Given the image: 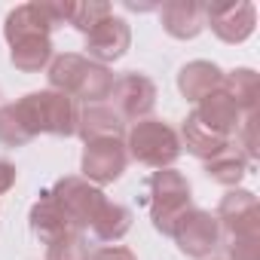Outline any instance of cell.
Segmentation results:
<instances>
[{
    "instance_id": "obj_7",
    "label": "cell",
    "mask_w": 260,
    "mask_h": 260,
    "mask_svg": "<svg viewBox=\"0 0 260 260\" xmlns=\"http://www.w3.org/2000/svg\"><path fill=\"white\" fill-rule=\"evenodd\" d=\"M110 98H113L110 107H113L125 122H138V119H147L150 110L156 107V83H153L147 74L128 71V74L116 77Z\"/></svg>"
},
{
    "instance_id": "obj_25",
    "label": "cell",
    "mask_w": 260,
    "mask_h": 260,
    "mask_svg": "<svg viewBox=\"0 0 260 260\" xmlns=\"http://www.w3.org/2000/svg\"><path fill=\"white\" fill-rule=\"evenodd\" d=\"M46 260H89V245L83 233H68L46 248Z\"/></svg>"
},
{
    "instance_id": "obj_10",
    "label": "cell",
    "mask_w": 260,
    "mask_h": 260,
    "mask_svg": "<svg viewBox=\"0 0 260 260\" xmlns=\"http://www.w3.org/2000/svg\"><path fill=\"white\" fill-rule=\"evenodd\" d=\"M205 25L223 43H242L257 28V7L251 4V0H236V4H208L205 7Z\"/></svg>"
},
{
    "instance_id": "obj_28",
    "label": "cell",
    "mask_w": 260,
    "mask_h": 260,
    "mask_svg": "<svg viewBox=\"0 0 260 260\" xmlns=\"http://www.w3.org/2000/svg\"><path fill=\"white\" fill-rule=\"evenodd\" d=\"M89 260H138V257H135V251H128L122 245H104L95 254H89Z\"/></svg>"
},
{
    "instance_id": "obj_8",
    "label": "cell",
    "mask_w": 260,
    "mask_h": 260,
    "mask_svg": "<svg viewBox=\"0 0 260 260\" xmlns=\"http://www.w3.org/2000/svg\"><path fill=\"white\" fill-rule=\"evenodd\" d=\"M128 166V153H125V144L116 141V138H104V141H89L83 147V159H80V178H86L89 184L95 187H104V184H113L122 178Z\"/></svg>"
},
{
    "instance_id": "obj_27",
    "label": "cell",
    "mask_w": 260,
    "mask_h": 260,
    "mask_svg": "<svg viewBox=\"0 0 260 260\" xmlns=\"http://www.w3.org/2000/svg\"><path fill=\"white\" fill-rule=\"evenodd\" d=\"M230 260H260V236H242L226 242Z\"/></svg>"
},
{
    "instance_id": "obj_24",
    "label": "cell",
    "mask_w": 260,
    "mask_h": 260,
    "mask_svg": "<svg viewBox=\"0 0 260 260\" xmlns=\"http://www.w3.org/2000/svg\"><path fill=\"white\" fill-rule=\"evenodd\" d=\"M107 16H113V7L110 4H101V0H74L71 7V22L80 34H89L95 25H101Z\"/></svg>"
},
{
    "instance_id": "obj_19",
    "label": "cell",
    "mask_w": 260,
    "mask_h": 260,
    "mask_svg": "<svg viewBox=\"0 0 260 260\" xmlns=\"http://www.w3.org/2000/svg\"><path fill=\"white\" fill-rule=\"evenodd\" d=\"M132 220H135V217H132V211H128L125 205L107 199L89 230H92V236H95L98 242H119L128 230H132Z\"/></svg>"
},
{
    "instance_id": "obj_17",
    "label": "cell",
    "mask_w": 260,
    "mask_h": 260,
    "mask_svg": "<svg viewBox=\"0 0 260 260\" xmlns=\"http://www.w3.org/2000/svg\"><path fill=\"white\" fill-rule=\"evenodd\" d=\"M223 83V71L214 64V61H187L181 71H178V89L187 101H202L205 95L217 92Z\"/></svg>"
},
{
    "instance_id": "obj_5",
    "label": "cell",
    "mask_w": 260,
    "mask_h": 260,
    "mask_svg": "<svg viewBox=\"0 0 260 260\" xmlns=\"http://www.w3.org/2000/svg\"><path fill=\"white\" fill-rule=\"evenodd\" d=\"M49 193H52V199L58 202V208L64 211V217H68V223H71L74 233L89 230L92 220L98 217V211H101L104 202H107V196L101 193V187L89 184V181L80 178V175L58 178Z\"/></svg>"
},
{
    "instance_id": "obj_11",
    "label": "cell",
    "mask_w": 260,
    "mask_h": 260,
    "mask_svg": "<svg viewBox=\"0 0 260 260\" xmlns=\"http://www.w3.org/2000/svg\"><path fill=\"white\" fill-rule=\"evenodd\" d=\"M128 46H132V28H128L125 19L119 16H107L101 25H95L89 34H86V58L95 61V64H113L119 61Z\"/></svg>"
},
{
    "instance_id": "obj_12",
    "label": "cell",
    "mask_w": 260,
    "mask_h": 260,
    "mask_svg": "<svg viewBox=\"0 0 260 260\" xmlns=\"http://www.w3.org/2000/svg\"><path fill=\"white\" fill-rule=\"evenodd\" d=\"M77 135L86 144L89 141H104V138L122 141V135H125V119L110 104H83L77 110Z\"/></svg>"
},
{
    "instance_id": "obj_23",
    "label": "cell",
    "mask_w": 260,
    "mask_h": 260,
    "mask_svg": "<svg viewBox=\"0 0 260 260\" xmlns=\"http://www.w3.org/2000/svg\"><path fill=\"white\" fill-rule=\"evenodd\" d=\"M31 141H34V135L28 132V125L19 116L16 104H0V144L16 150V147H25Z\"/></svg>"
},
{
    "instance_id": "obj_26",
    "label": "cell",
    "mask_w": 260,
    "mask_h": 260,
    "mask_svg": "<svg viewBox=\"0 0 260 260\" xmlns=\"http://www.w3.org/2000/svg\"><path fill=\"white\" fill-rule=\"evenodd\" d=\"M236 150L245 156V159H257V113L251 116H242V125L236 128Z\"/></svg>"
},
{
    "instance_id": "obj_9",
    "label": "cell",
    "mask_w": 260,
    "mask_h": 260,
    "mask_svg": "<svg viewBox=\"0 0 260 260\" xmlns=\"http://www.w3.org/2000/svg\"><path fill=\"white\" fill-rule=\"evenodd\" d=\"M217 223L220 233H226L230 239H242V236H260V202L251 190H230L220 205H217Z\"/></svg>"
},
{
    "instance_id": "obj_29",
    "label": "cell",
    "mask_w": 260,
    "mask_h": 260,
    "mask_svg": "<svg viewBox=\"0 0 260 260\" xmlns=\"http://www.w3.org/2000/svg\"><path fill=\"white\" fill-rule=\"evenodd\" d=\"M16 178H19L16 166H13V162H7V159H0V196H4L7 190H13Z\"/></svg>"
},
{
    "instance_id": "obj_14",
    "label": "cell",
    "mask_w": 260,
    "mask_h": 260,
    "mask_svg": "<svg viewBox=\"0 0 260 260\" xmlns=\"http://www.w3.org/2000/svg\"><path fill=\"white\" fill-rule=\"evenodd\" d=\"M55 31L52 19L46 16V7L43 4H22L16 10H10L7 22H4V37L7 43H22V40H31V37H49Z\"/></svg>"
},
{
    "instance_id": "obj_16",
    "label": "cell",
    "mask_w": 260,
    "mask_h": 260,
    "mask_svg": "<svg viewBox=\"0 0 260 260\" xmlns=\"http://www.w3.org/2000/svg\"><path fill=\"white\" fill-rule=\"evenodd\" d=\"M193 113H196L208 128H214L217 135H226V138H233V135H236V128L242 125V110L236 107V101H233L223 89L205 95Z\"/></svg>"
},
{
    "instance_id": "obj_31",
    "label": "cell",
    "mask_w": 260,
    "mask_h": 260,
    "mask_svg": "<svg viewBox=\"0 0 260 260\" xmlns=\"http://www.w3.org/2000/svg\"><path fill=\"white\" fill-rule=\"evenodd\" d=\"M0 98H4V95H0Z\"/></svg>"
},
{
    "instance_id": "obj_1",
    "label": "cell",
    "mask_w": 260,
    "mask_h": 260,
    "mask_svg": "<svg viewBox=\"0 0 260 260\" xmlns=\"http://www.w3.org/2000/svg\"><path fill=\"white\" fill-rule=\"evenodd\" d=\"M49 89L71 95L74 101L83 104H104L113 92V71L104 64L89 61L86 55L77 52H61L49 61Z\"/></svg>"
},
{
    "instance_id": "obj_15",
    "label": "cell",
    "mask_w": 260,
    "mask_h": 260,
    "mask_svg": "<svg viewBox=\"0 0 260 260\" xmlns=\"http://www.w3.org/2000/svg\"><path fill=\"white\" fill-rule=\"evenodd\" d=\"M181 150L187 147V153H193L196 159H202V162H208V159H214L217 153H223L230 144H233V138H226V135H217L214 128H208L196 113H187V119H184V125H181Z\"/></svg>"
},
{
    "instance_id": "obj_21",
    "label": "cell",
    "mask_w": 260,
    "mask_h": 260,
    "mask_svg": "<svg viewBox=\"0 0 260 260\" xmlns=\"http://www.w3.org/2000/svg\"><path fill=\"white\" fill-rule=\"evenodd\" d=\"M10 61H13L16 71L37 74L52 61V40L49 37H31V40L13 43L10 46Z\"/></svg>"
},
{
    "instance_id": "obj_18",
    "label": "cell",
    "mask_w": 260,
    "mask_h": 260,
    "mask_svg": "<svg viewBox=\"0 0 260 260\" xmlns=\"http://www.w3.org/2000/svg\"><path fill=\"white\" fill-rule=\"evenodd\" d=\"M28 220H31L34 236H37L40 242H46V245H52L55 239H61V236L74 233V230H71V223H68V217H64V211H61V208H58V202L52 199V193H40V199L31 205Z\"/></svg>"
},
{
    "instance_id": "obj_2",
    "label": "cell",
    "mask_w": 260,
    "mask_h": 260,
    "mask_svg": "<svg viewBox=\"0 0 260 260\" xmlns=\"http://www.w3.org/2000/svg\"><path fill=\"white\" fill-rule=\"evenodd\" d=\"M19 116L25 119L28 132L37 135H55V138H71L77 135V101L64 92L43 89V92H28L25 98L13 101Z\"/></svg>"
},
{
    "instance_id": "obj_4",
    "label": "cell",
    "mask_w": 260,
    "mask_h": 260,
    "mask_svg": "<svg viewBox=\"0 0 260 260\" xmlns=\"http://www.w3.org/2000/svg\"><path fill=\"white\" fill-rule=\"evenodd\" d=\"M193 208L190 181L178 169H156L150 175V220L153 230L172 236L178 220Z\"/></svg>"
},
{
    "instance_id": "obj_22",
    "label": "cell",
    "mask_w": 260,
    "mask_h": 260,
    "mask_svg": "<svg viewBox=\"0 0 260 260\" xmlns=\"http://www.w3.org/2000/svg\"><path fill=\"white\" fill-rule=\"evenodd\" d=\"M205 175L214 181V184H223V187H230V190H236L239 184H242V178L248 175V159L230 144L223 153H217L214 159H208L205 162Z\"/></svg>"
},
{
    "instance_id": "obj_6",
    "label": "cell",
    "mask_w": 260,
    "mask_h": 260,
    "mask_svg": "<svg viewBox=\"0 0 260 260\" xmlns=\"http://www.w3.org/2000/svg\"><path fill=\"white\" fill-rule=\"evenodd\" d=\"M172 239L178 242L181 254H187V257H193V260H208V257L214 254V248L220 245V223H217V217H214L211 211L190 208V211L178 220Z\"/></svg>"
},
{
    "instance_id": "obj_30",
    "label": "cell",
    "mask_w": 260,
    "mask_h": 260,
    "mask_svg": "<svg viewBox=\"0 0 260 260\" xmlns=\"http://www.w3.org/2000/svg\"><path fill=\"white\" fill-rule=\"evenodd\" d=\"M211 260H217V257H211Z\"/></svg>"
},
{
    "instance_id": "obj_13",
    "label": "cell",
    "mask_w": 260,
    "mask_h": 260,
    "mask_svg": "<svg viewBox=\"0 0 260 260\" xmlns=\"http://www.w3.org/2000/svg\"><path fill=\"white\" fill-rule=\"evenodd\" d=\"M162 31L175 40H193L205 28V7L196 0H169L159 10Z\"/></svg>"
},
{
    "instance_id": "obj_20",
    "label": "cell",
    "mask_w": 260,
    "mask_h": 260,
    "mask_svg": "<svg viewBox=\"0 0 260 260\" xmlns=\"http://www.w3.org/2000/svg\"><path fill=\"white\" fill-rule=\"evenodd\" d=\"M220 89L236 101V107L242 110V116L257 113V74L251 68H236V71L223 74Z\"/></svg>"
},
{
    "instance_id": "obj_3",
    "label": "cell",
    "mask_w": 260,
    "mask_h": 260,
    "mask_svg": "<svg viewBox=\"0 0 260 260\" xmlns=\"http://www.w3.org/2000/svg\"><path fill=\"white\" fill-rule=\"evenodd\" d=\"M125 153L128 159L150 166V169H172L184 150H181L178 132L166 119L147 116V119L132 122V128L125 135Z\"/></svg>"
}]
</instances>
